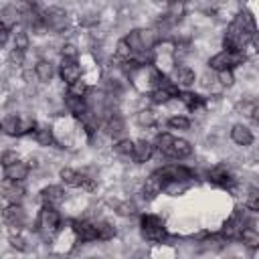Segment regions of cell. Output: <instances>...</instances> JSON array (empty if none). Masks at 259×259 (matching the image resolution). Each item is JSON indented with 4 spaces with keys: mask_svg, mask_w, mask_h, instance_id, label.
I'll return each mask as SVG.
<instances>
[{
    "mask_svg": "<svg viewBox=\"0 0 259 259\" xmlns=\"http://www.w3.org/2000/svg\"><path fill=\"white\" fill-rule=\"evenodd\" d=\"M63 227V214L61 208L57 206H49V204H40L36 208V217H34V231L40 237V241L51 243L55 239V235L59 233V229Z\"/></svg>",
    "mask_w": 259,
    "mask_h": 259,
    "instance_id": "6da1fadb",
    "label": "cell"
},
{
    "mask_svg": "<svg viewBox=\"0 0 259 259\" xmlns=\"http://www.w3.org/2000/svg\"><path fill=\"white\" fill-rule=\"evenodd\" d=\"M42 24L49 34L65 36L75 26V16L61 4H53L42 8Z\"/></svg>",
    "mask_w": 259,
    "mask_h": 259,
    "instance_id": "7a4b0ae2",
    "label": "cell"
},
{
    "mask_svg": "<svg viewBox=\"0 0 259 259\" xmlns=\"http://www.w3.org/2000/svg\"><path fill=\"white\" fill-rule=\"evenodd\" d=\"M138 231H140L142 241L150 243V245L162 243L170 235V231L166 227V219L162 214H158V212H144L138 219Z\"/></svg>",
    "mask_w": 259,
    "mask_h": 259,
    "instance_id": "3957f363",
    "label": "cell"
},
{
    "mask_svg": "<svg viewBox=\"0 0 259 259\" xmlns=\"http://www.w3.org/2000/svg\"><path fill=\"white\" fill-rule=\"evenodd\" d=\"M0 221L4 225V231H16L24 227H34V221L30 223L28 208L22 202H6L0 208Z\"/></svg>",
    "mask_w": 259,
    "mask_h": 259,
    "instance_id": "277c9868",
    "label": "cell"
},
{
    "mask_svg": "<svg viewBox=\"0 0 259 259\" xmlns=\"http://www.w3.org/2000/svg\"><path fill=\"white\" fill-rule=\"evenodd\" d=\"M202 180H206L208 184L217 186V188H223V190H231L235 184H237V174H235V168H231L227 162H214L210 164L206 170H204V176Z\"/></svg>",
    "mask_w": 259,
    "mask_h": 259,
    "instance_id": "5b68a950",
    "label": "cell"
},
{
    "mask_svg": "<svg viewBox=\"0 0 259 259\" xmlns=\"http://www.w3.org/2000/svg\"><path fill=\"white\" fill-rule=\"evenodd\" d=\"M249 55L245 51H229V49H221L214 55H210L206 59V67L210 71H223V69H237L243 63H247Z\"/></svg>",
    "mask_w": 259,
    "mask_h": 259,
    "instance_id": "8992f818",
    "label": "cell"
},
{
    "mask_svg": "<svg viewBox=\"0 0 259 259\" xmlns=\"http://www.w3.org/2000/svg\"><path fill=\"white\" fill-rule=\"evenodd\" d=\"M51 245H53V253H57V255H67V253L75 251V247L79 245V239H77V235H75V231H73L69 221L59 229V233L55 235Z\"/></svg>",
    "mask_w": 259,
    "mask_h": 259,
    "instance_id": "52a82bcc",
    "label": "cell"
},
{
    "mask_svg": "<svg viewBox=\"0 0 259 259\" xmlns=\"http://www.w3.org/2000/svg\"><path fill=\"white\" fill-rule=\"evenodd\" d=\"M162 190H164V180H162V176L156 170H152L150 174H144L142 186H140V194L138 196H132V198L154 202L158 196H162Z\"/></svg>",
    "mask_w": 259,
    "mask_h": 259,
    "instance_id": "ba28073f",
    "label": "cell"
},
{
    "mask_svg": "<svg viewBox=\"0 0 259 259\" xmlns=\"http://www.w3.org/2000/svg\"><path fill=\"white\" fill-rule=\"evenodd\" d=\"M229 140L237 148H249L255 144V132L247 121H235L229 125Z\"/></svg>",
    "mask_w": 259,
    "mask_h": 259,
    "instance_id": "9c48e42d",
    "label": "cell"
},
{
    "mask_svg": "<svg viewBox=\"0 0 259 259\" xmlns=\"http://www.w3.org/2000/svg\"><path fill=\"white\" fill-rule=\"evenodd\" d=\"M168 77L172 79V83L178 89H192L194 83H196V71L188 63H176Z\"/></svg>",
    "mask_w": 259,
    "mask_h": 259,
    "instance_id": "30bf717a",
    "label": "cell"
},
{
    "mask_svg": "<svg viewBox=\"0 0 259 259\" xmlns=\"http://www.w3.org/2000/svg\"><path fill=\"white\" fill-rule=\"evenodd\" d=\"M57 75H59V81H63L65 85H71V83H75L77 79H81V77H83V69H81L79 59H65V57H59Z\"/></svg>",
    "mask_w": 259,
    "mask_h": 259,
    "instance_id": "8fae6325",
    "label": "cell"
},
{
    "mask_svg": "<svg viewBox=\"0 0 259 259\" xmlns=\"http://www.w3.org/2000/svg\"><path fill=\"white\" fill-rule=\"evenodd\" d=\"M67 196H69L67 186H63L61 182H59V184H45V186L38 190V200H40V204H49V206H57V208L65 202Z\"/></svg>",
    "mask_w": 259,
    "mask_h": 259,
    "instance_id": "7c38bea8",
    "label": "cell"
},
{
    "mask_svg": "<svg viewBox=\"0 0 259 259\" xmlns=\"http://www.w3.org/2000/svg\"><path fill=\"white\" fill-rule=\"evenodd\" d=\"M26 192H28V188L24 186V182H14L8 178L0 180V200L4 204L6 202H22Z\"/></svg>",
    "mask_w": 259,
    "mask_h": 259,
    "instance_id": "4fadbf2b",
    "label": "cell"
},
{
    "mask_svg": "<svg viewBox=\"0 0 259 259\" xmlns=\"http://www.w3.org/2000/svg\"><path fill=\"white\" fill-rule=\"evenodd\" d=\"M156 148H154V142L146 136H140L138 140H134V154H132V164L136 166H146L148 162H152V156H154Z\"/></svg>",
    "mask_w": 259,
    "mask_h": 259,
    "instance_id": "5bb4252c",
    "label": "cell"
},
{
    "mask_svg": "<svg viewBox=\"0 0 259 259\" xmlns=\"http://www.w3.org/2000/svg\"><path fill=\"white\" fill-rule=\"evenodd\" d=\"M134 123L142 130H156L158 125H164V121H160V113L150 105L134 111Z\"/></svg>",
    "mask_w": 259,
    "mask_h": 259,
    "instance_id": "9a60e30c",
    "label": "cell"
},
{
    "mask_svg": "<svg viewBox=\"0 0 259 259\" xmlns=\"http://www.w3.org/2000/svg\"><path fill=\"white\" fill-rule=\"evenodd\" d=\"M22 24V10L14 2H6L0 8V26L6 30H14Z\"/></svg>",
    "mask_w": 259,
    "mask_h": 259,
    "instance_id": "2e32d148",
    "label": "cell"
},
{
    "mask_svg": "<svg viewBox=\"0 0 259 259\" xmlns=\"http://www.w3.org/2000/svg\"><path fill=\"white\" fill-rule=\"evenodd\" d=\"M30 138H32V142H34L36 146H40L42 150H49V148H55V146H57V144H55V136H53V125H51L49 121H38L36 127L32 130Z\"/></svg>",
    "mask_w": 259,
    "mask_h": 259,
    "instance_id": "e0dca14e",
    "label": "cell"
},
{
    "mask_svg": "<svg viewBox=\"0 0 259 259\" xmlns=\"http://www.w3.org/2000/svg\"><path fill=\"white\" fill-rule=\"evenodd\" d=\"M30 174H32V170H30L28 162L22 158L4 166V178L14 180V182H26V180H30Z\"/></svg>",
    "mask_w": 259,
    "mask_h": 259,
    "instance_id": "ac0fdd59",
    "label": "cell"
},
{
    "mask_svg": "<svg viewBox=\"0 0 259 259\" xmlns=\"http://www.w3.org/2000/svg\"><path fill=\"white\" fill-rule=\"evenodd\" d=\"M194 154V146L192 140L188 138H172V146H170V160H188Z\"/></svg>",
    "mask_w": 259,
    "mask_h": 259,
    "instance_id": "d6986e66",
    "label": "cell"
},
{
    "mask_svg": "<svg viewBox=\"0 0 259 259\" xmlns=\"http://www.w3.org/2000/svg\"><path fill=\"white\" fill-rule=\"evenodd\" d=\"M34 75H36V81L38 83H42V85H47V83H51L53 79H55V75H57V65H55V61H51V59H38L36 63H34Z\"/></svg>",
    "mask_w": 259,
    "mask_h": 259,
    "instance_id": "ffe728a7",
    "label": "cell"
},
{
    "mask_svg": "<svg viewBox=\"0 0 259 259\" xmlns=\"http://www.w3.org/2000/svg\"><path fill=\"white\" fill-rule=\"evenodd\" d=\"M200 91H204V93H221L223 91V87L219 85V81H217V75H214V71H210L208 67L202 71V73H196V83H194Z\"/></svg>",
    "mask_w": 259,
    "mask_h": 259,
    "instance_id": "44dd1931",
    "label": "cell"
},
{
    "mask_svg": "<svg viewBox=\"0 0 259 259\" xmlns=\"http://www.w3.org/2000/svg\"><path fill=\"white\" fill-rule=\"evenodd\" d=\"M0 136L4 138H20V130H18V113H10L6 111L0 117Z\"/></svg>",
    "mask_w": 259,
    "mask_h": 259,
    "instance_id": "7402d4cb",
    "label": "cell"
},
{
    "mask_svg": "<svg viewBox=\"0 0 259 259\" xmlns=\"http://www.w3.org/2000/svg\"><path fill=\"white\" fill-rule=\"evenodd\" d=\"M194 184H196V180H170V182H164L162 194H166V196H170V198L184 196Z\"/></svg>",
    "mask_w": 259,
    "mask_h": 259,
    "instance_id": "603a6c76",
    "label": "cell"
},
{
    "mask_svg": "<svg viewBox=\"0 0 259 259\" xmlns=\"http://www.w3.org/2000/svg\"><path fill=\"white\" fill-rule=\"evenodd\" d=\"M32 47V34H30V30L26 28V26H16L14 30H12V49H18V51H28Z\"/></svg>",
    "mask_w": 259,
    "mask_h": 259,
    "instance_id": "cb8c5ba5",
    "label": "cell"
},
{
    "mask_svg": "<svg viewBox=\"0 0 259 259\" xmlns=\"http://www.w3.org/2000/svg\"><path fill=\"white\" fill-rule=\"evenodd\" d=\"M176 97L184 103L186 111H192V109L202 107V99H204V95H200V93L194 91V89H178V95H176Z\"/></svg>",
    "mask_w": 259,
    "mask_h": 259,
    "instance_id": "d4e9b609",
    "label": "cell"
},
{
    "mask_svg": "<svg viewBox=\"0 0 259 259\" xmlns=\"http://www.w3.org/2000/svg\"><path fill=\"white\" fill-rule=\"evenodd\" d=\"M164 125H166L168 130L188 132V130H190V125H192V119H190L188 115H184V113H174V115H170V117L164 121Z\"/></svg>",
    "mask_w": 259,
    "mask_h": 259,
    "instance_id": "484cf974",
    "label": "cell"
},
{
    "mask_svg": "<svg viewBox=\"0 0 259 259\" xmlns=\"http://www.w3.org/2000/svg\"><path fill=\"white\" fill-rule=\"evenodd\" d=\"M123 40L127 42V47L132 49V53H134V55H138V53H142V51H144V47H142V38H140V28H138V26L130 28V30L125 32Z\"/></svg>",
    "mask_w": 259,
    "mask_h": 259,
    "instance_id": "4316f807",
    "label": "cell"
},
{
    "mask_svg": "<svg viewBox=\"0 0 259 259\" xmlns=\"http://www.w3.org/2000/svg\"><path fill=\"white\" fill-rule=\"evenodd\" d=\"M4 63H6L8 67H12V69H22L24 63H26V53H24V51H18V49H10Z\"/></svg>",
    "mask_w": 259,
    "mask_h": 259,
    "instance_id": "83f0119b",
    "label": "cell"
},
{
    "mask_svg": "<svg viewBox=\"0 0 259 259\" xmlns=\"http://www.w3.org/2000/svg\"><path fill=\"white\" fill-rule=\"evenodd\" d=\"M214 75H217V81H219V85L223 87V91H227V89H231L235 83H237V77H235V71L233 69H223V71H214Z\"/></svg>",
    "mask_w": 259,
    "mask_h": 259,
    "instance_id": "f1b7e54d",
    "label": "cell"
},
{
    "mask_svg": "<svg viewBox=\"0 0 259 259\" xmlns=\"http://www.w3.org/2000/svg\"><path fill=\"white\" fill-rule=\"evenodd\" d=\"M113 57H115L117 61L134 59V53H132V49L127 47V42H125L123 38H117V40H115V45H113Z\"/></svg>",
    "mask_w": 259,
    "mask_h": 259,
    "instance_id": "f546056e",
    "label": "cell"
},
{
    "mask_svg": "<svg viewBox=\"0 0 259 259\" xmlns=\"http://www.w3.org/2000/svg\"><path fill=\"white\" fill-rule=\"evenodd\" d=\"M87 89H89V83L81 77V79H77L75 83L67 85V87H65V93H67V95H73V97H83V95L87 93Z\"/></svg>",
    "mask_w": 259,
    "mask_h": 259,
    "instance_id": "4dcf8cb0",
    "label": "cell"
},
{
    "mask_svg": "<svg viewBox=\"0 0 259 259\" xmlns=\"http://www.w3.org/2000/svg\"><path fill=\"white\" fill-rule=\"evenodd\" d=\"M16 160H20V152H18V150L4 148V150L0 152V164H2V168L8 166V164H12V162H16Z\"/></svg>",
    "mask_w": 259,
    "mask_h": 259,
    "instance_id": "1f68e13d",
    "label": "cell"
},
{
    "mask_svg": "<svg viewBox=\"0 0 259 259\" xmlns=\"http://www.w3.org/2000/svg\"><path fill=\"white\" fill-rule=\"evenodd\" d=\"M8 40H10V30H6V28L0 26V49H4L8 45Z\"/></svg>",
    "mask_w": 259,
    "mask_h": 259,
    "instance_id": "d6a6232c",
    "label": "cell"
},
{
    "mask_svg": "<svg viewBox=\"0 0 259 259\" xmlns=\"http://www.w3.org/2000/svg\"><path fill=\"white\" fill-rule=\"evenodd\" d=\"M182 2H188V0H182Z\"/></svg>",
    "mask_w": 259,
    "mask_h": 259,
    "instance_id": "836d02e7",
    "label": "cell"
}]
</instances>
